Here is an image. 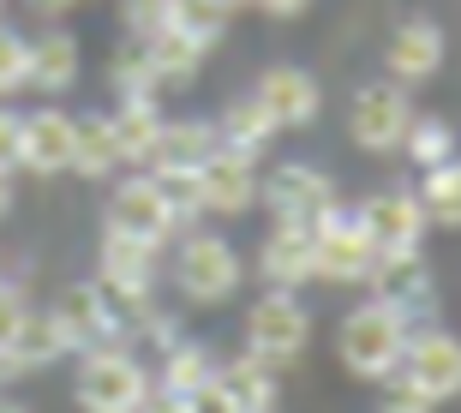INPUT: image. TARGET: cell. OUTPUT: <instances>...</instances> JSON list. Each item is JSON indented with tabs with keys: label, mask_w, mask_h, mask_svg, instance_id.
<instances>
[{
	"label": "cell",
	"mask_w": 461,
	"mask_h": 413,
	"mask_svg": "<svg viewBox=\"0 0 461 413\" xmlns=\"http://www.w3.org/2000/svg\"><path fill=\"white\" fill-rule=\"evenodd\" d=\"M85 72V54H78V36L72 31H42L31 42V85L42 96H67Z\"/></svg>",
	"instance_id": "ffe728a7"
},
{
	"label": "cell",
	"mask_w": 461,
	"mask_h": 413,
	"mask_svg": "<svg viewBox=\"0 0 461 413\" xmlns=\"http://www.w3.org/2000/svg\"><path fill=\"white\" fill-rule=\"evenodd\" d=\"M402 347H408V324H402L390 306H377V300L354 306L342 318V329H336V354H342V365L354 372V378H366V383L390 378L395 365H402Z\"/></svg>",
	"instance_id": "6da1fadb"
},
{
	"label": "cell",
	"mask_w": 461,
	"mask_h": 413,
	"mask_svg": "<svg viewBox=\"0 0 461 413\" xmlns=\"http://www.w3.org/2000/svg\"><path fill=\"white\" fill-rule=\"evenodd\" d=\"M240 252L222 234H186L174 252V288L186 293L192 306H222L228 293L240 288Z\"/></svg>",
	"instance_id": "5b68a950"
},
{
	"label": "cell",
	"mask_w": 461,
	"mask_h": 413,
	"mask_svg": "<svg viewBox=\"0 0 461 413\" xmlns=\"http://www.w3.org/2000/svg\"><path fill=\"white\" fill-rule=\"evenodd\" d=\"M210 378H216V354H210L204 342H174L168 354H162V378H156V390L192 396V390H204Z\"/></svg>",
	"instance_id": "484cf974"
},
{
	"label": "cell",
	"mask_w": 461,
	"mask_h": 413,
	"mask_svg": "<svg viewBox=\"0 0 461 413\" xmlns=\"http://www.w3.org/2000/svg\"><path fill=\"white\" fill-rule=\"evenodd\" d=\"M420 210H426L431 228H461V162L456 156L438 162V168H426V180H420Z\"/></svg>",
	"instance_id": "4316f807"
},
{
	"label": "cell",
	"mask_w": 461,
	"mask_h": 413,
	"mask_svg": "<svg viewBox=\"0 0 461 413\" xmlns=\"http://www.w3.org/2000/svg\"><path fill=\"white\" fill-rule=\"evenodd\" d=\"M114 168H126V156H120V144H114L108 114H85L78 132H72V174H85V180H108Z\"/></svg>",
	"instance_id": "7402d4cb"
},
{
	"label": "cell",
	"mask_w": 461,
	"mask_h": 413,
	"mask_svg": "<svg viewBox=\"0 0 461 413\" xmlns=\"http://www.w3.org/2000/svg\"><path fill=\"white\" fill-rule=\"evenodd\" d=\"M0 6H6V0H0Z\"/></svg>",
	"instance_id": "7bdbcfd3"
},
{
	"label": "cell",
	"mask_w": 461,
	"mask_h": 413,
	"mask_svg": "<svg viewBox=\"0 0 461 413\" xmlns=\"http://www.w3.org/2000/svg\"><path fill=\"white\" fill-rule=\"evenodd\" d=\"M306 342H312V311L294 300V288H270L252 311H246V347L264 354V360L294 365L300 354H306Z\"/></svg>",
	"instance_id": "52a82bcc"
},
{
	"label": "cell",
	"mask_w": 461,
	"mask_h": 413,
	"mask_svg": "<svg viewBox=\"0 0 461 413\" xmlns=\"http://www.w3.org/2000/svg\"><path fill=\"white\" fill-rule=\"evenodd\" d=\"M24 6H31V13H42V18H60L72 0H24Z\"/></svg>",
	"instance_id": "74e56055"
},
{
	"label": "cell",
	"mask_w": 461,
	"mask_h": 413,
	"mask_svg": "<svg viewBox=\"0 0 461 413\" xmlns=\"http://www.w3.org/2000/svg\"><path fill=\"white\" fill-rule=\"evenodd\" d=\"M258 204L270 210V222H318L336 204V180L312 162H282L276 174H258Z\"/></svg>",
	"instance_id": "ba28073f"
},
{
	"label": "cell",
	"mask_w": 461,
	"mask_h": 413,
	"mask_svg": "<svg viewBox=\"0 0 461 413\" xmlns=\"http://www.w3.org/2000/svg\"><path fill=\"white\" fill-rule=\"evenodd\" d=\"M408 121H413L408 85H395V78H384V85H359L354 108H348V138H354L366 156H395Z\"/></svg>",
	"instance_id": "8992f818"
},
{
	"label": "cell",
	"mask_w": 461,
	"mask_h": 413,
	"mask_svg": "<svg viewBox=\"0 0 461 413\" xmlns=\"http://www.w3.org/2000/svg\"><path fill=\"white\" fill-rule=\"evenodd\" d=\"M144 54H150L156 85H162V90H186L192 78H198V60H204V49H198V42H186L180 31L150 36V42H144Z\"/></svg>",
	"instance_id": "d4e9b609"
},
{
	"label": "cell",
	"mask_w": 461,
	"mask_h": 413,
	"mask_svg": "<svg viewBox=\"0 0 461 413\" xmlns=\"http://www.w3.org/2000/svg\"><path fill=\"white\" fill-rule=\"evenodd\" d=\"M72 132H78V121L60 108L24 114V174H36V180L72 174Z\"/></svg>",
	"instance_id": "e0dca14e"
},
{
	"label": "cell",
	"mask_w": 461,
	"mask_h": 413,
	"mask_svg": "<svg viewBox=\"0 0 461 413\" xmlns=\"http://www.w3.org/2000/svg\"><path fill=\"white\" fill-rule=\"evenodd\" d=\"M402 150H408L413 168H438V162L456 156V126L438 121V114H413L408 132H402Z\"/></svg>",
	"instance_id": "83f0119b"
},
{
	"label": "cell",
	"mask_w": 461,
	"mask_h": 413,
	"mask_svg": "<svg viewBox=\"0 0 461 413\" xmlns=\"http://www.w3.org/2000/svg\"><path fill=\"white\" fill-rule=\"evenodd\" d=\"M216 150H222L216 121H162L150 156H144V168H150L156 180H192Z\"/></svg>",
	"instance_id": "5bb4252c"
},
{
	"label": "cell",
	"mask_w": 461,
	"mask_h": 413,
	"mask_svg": "<svg viewBox=\"0 0 461 413\" xmlns=\"http://www.w3.org/2000/svg\"><path fill=\"white\" fill-rule=\"evenodd\" d=\"M138 413H186V396H168V390H150Z\"/></svg>",
	"instance_id": "8d00e7d4"
},
{
	"label": "cell",
	"mask_w": 461,
	"mask_h": 413,
	"mask_svg": "<svg viewBox=\"0 0 461 413\" xmlns=\"http://www.w3.org/2000/svg\"><path fill=\"white\" fill-rule=\"evenodd\" d=\"M0 413H24V408H13V401H0Z\"/></svg>",
	"instance_id": "60d3db41"
},
{
	"label": "cell",
	"mask_w": 461,
	"mask_h": 413,
	"mask_svg": "<svg viewBox=\"0 0 461 413\" xmlns=\"http://www.w3.org/2000/svg\"><path fill=\"white\" fill-rule=\"evenodd\" d=\"M31 90V36H18L0 24V103Z\"/></svg>",
	"instance_id": "4dcf8cb0"
},
{
	"label": "cell",
	"mask_w": 461,
	"mask_h": 413,
	"mask_svg": "<svg viewBox=\"0 0 461 413\" xmlns=\"http://www.w3.org/2000/svg\"><path fill=\"white\" fill-rule=\"evenodd\" d=\"M377 252L372 234L359 222V210L330 204L318 222H312V282H330V288H359L372 275Z\"/></svg>",
	"instance_id": "7a4b0ae2"
},
{
	"label": "cell",
	"mask_w": 461,
	"mask_h": 413,
	"mask_svg": "<svg viewBox=\"0 0 461 413\" xmlns=\"http://www.w3.org/2000/svg\"><path fill=\"white\" fill-rule=\"evenodd\" d=\"M60 354H67V336L54 329V318L49 311H31L24 329H18V342H13V360L24 365V372H36V365H54Z\"/></svg>",
	"instance_id": "f1b7e54d"
},
{
	"label": "cell",
	"mask_w": 461,
	"mask_h": 413,
	"mask_svg": "<svg viewBox=\"0 0 461 413\" xmlns=\"http://www.w3.org/2000/svg\"><path fill=\"white\" fill-rule=\"evenodd\" d=\"M168 6L174 0H120V24L132 42H150V36L168 31Z\"/></svg>",
	"instance_id": "1f68e13d"
},
{
	"label": "cell",
	"mask_w": 461,
	"mask_h": 413,
	"mask_svg": "<svg viewBox=\"0 0 461 413\" xmlns=\"http://www.w3.org/2000/svg\"><path fill=\"white\" fill-rule=\"evenodd\" d=\"M366 282H372L377 306H390L408 329H420V318L438 306V288H431V270H426L420 252H390V258H377Z\"/></svg>",
	"instance_id": "8fae6325"
},
{
	"label": "cell",
	"mask_w": 461,
	"mask_h": 413,
	"mask_svg": "<svg viewBox=\"0 0 461 413\" xmlns=\"http://www.w3.org/2000/svg\"><path fill=\"white\" fill-rule=\"evenodd\" d=\"M276 132H282V126H276V114L258 103V96H234V103L216 114V138L240 156H264L276 144Z\"/></svg>",
	"instance_id": "44dd1931"
},
{
	"label": "cell",
	"mask_w": 461,
	"mask_h": 413,
	"mask_svg": "<svg viewBox=\"0 0 461 413\" xmlns=\"http://www.w3.org/2000/svg\"><path fill=\"white\" fill-rule=\"evenodd\" d=\"M186 413H240V401L222 390V378H210L204 390H192V396H186Z\"/></svg>",
	"instance_id": "e575fe53"
},
{
	"label": "cell",
	"mask_w": 461,
	"mask_h": 413,
	"mask_svg": "<svg viewBox=\"0 0 461 413\" xmlns=\"http://www.w3.org/2000/svg\"><path fill=\"white\" fill-rule=\"evenodd\" d=\"M72 390H78V408L85 413H138L156 383L126 347H90Z\"/></svg>",
	"instance_id": "3957f363"
},
{
	"label": "cell",
	"mask_w": 461,
	"mask_h": 413,
	"mask_svg": "<svg viewBox=\"0 0 461 413\" xmlns=\"http://www.w3.org/2000/svg\"><path fill=\"white\" fill-rule=\"evenodd\" d=\"M252 96L276 114V126H282V132L312 126V121H318V108H324V90H318V78H312L306 67H270L264 78H258Z\"/></svg>",
	"instance_id": "9a60e30c"
},
{
	"label": "cell",
	"mask_w": 461,
	"mask_h": 413,
	"mask_svg": "<svg viewBox=\"0 0 461 413\" xmlns=\"http://www.w3.org/2000/svg\"><path fill=\"white\" fill-rule=\"evenodd\" d=\"M258 275L270 288H306L312 282V222H270L258 246Z\"/></svg>",
	"instance_id": "ac0fdd59"
},
{
	"label": "cell",
	"mask_w": 461,
	"mask_h": 413,
	"mask_svg": "<svg viewBox=\"0 0 461 413\" xmlns=\"http://www.w3.org/2000/svg\"><path fill=\"white\" fill-rule=\"evenodd\" d=\"M384 67H390L395 85H426V78H438V67H444V31L431 18H402L390 49H384Z\"/></svg>",
	"instance_id": "2e32d148"
},
{
	"label": "cell",
	"mask_w": 461,
	"mask_h": 413,
	"mask_svg": "<svg viewBox=\"0 0 461 413\" xmlns=\"http://www.w3.org/2000/svg\"><path fill=\"white\" fill-rule=\"evenodd\" d=\"M156 252H162V246L126 240V234H103L96 282L114 293L120 306H150V293H156Z\"/></svg>",
	"instance_id": "4fadbf2b"
},
{
	"label": "cell",
	"mask_w": 461,
	"mask_h": 413,
	"mask_svg": "<svg viewBox=\"0 0 461 413\" xmlns=\"http://www.w3.org/2000/svg\"><path fill=\"white\" fill-rule=\"evenodd\" d=\"M359 222H366V234H372V252L377 258H390V252H420V240H426V210H420V192L408 186H384L372 192L366 204H359Z\"/></svg>",
	"instance_id": "30bf717a"
},
{
	"label": "cell",
	"mask_w": 461,
	"mask_h": 413,
	"mask_svg": "<svg viewBox=\"0 0 461 413\" xmlns=\"http://www.w3.org/2000/svg\"><path fill=\"white\" fill-rule=\"evenodd\" d=\"M13 378H24V365H18L13 354H0V383H13Z\"/></svg>",
	"instance_id": "ab89813d"
},
{
	"label": "cell",
	"mask_w": 461,
	"mask_h": 413,
	"mask_svg": "<svg viewBox=\"0 0 461 413\" xmlns=\"http://www.w3.org/2000/svg\"><path fill=\"white\" fill-rule=\"evenodd\" d=\"M395 372L426 401H456L461 396V342L449 329H408V347H402Z\"/></svg>",
	"instance_id": "9c48e42d"
},
{
	"label": "cell",
	"mask_w": 461,
	"mask_h": 413,
	"mask_svg": "<svg viewBox=\"0 0 461 413\" xmlns=\"http://www.w3.org/2000/svg\"><path fill=\"white\" fill-rule=\"evenodd\" d=\"M252 6H258L264 18H300V13L312 6V0H252Z\"/></svg>",
	"instance_id": "d590c367"
},
{
	"label": "cell",
	"mask_w": 461,
	"mask_h": 413,
	"mask_svg": "<svg viewBox=\"0 0 461 413\" xmlns=\"http://www.w3.org/2000/svg\"><path fill=\"white\" fill-rule=\"evenodd\" d=\"M108 126H114L120 156H126V162H144L150 144H156V132H162V108H156V96H126V103H114Z\"/></svg>",
	"instance_id": "603a6c76"
},
{
	"label": "cell",
	"mask_w": 461,
	"mask_h": 413,
	"mask_svg": "<svg viewBox=\"0 0 461 413\" xmlns=\"http://www.w3.org/2000/svg\"><path fill=\"white\" fill-rule=\"evenodd\" d=\"M282 365L264 360V354H240V360L216 365V378H222V390L240 401V413H276V401H282V378H276Z\"/></svg>",
	"instance_id": "d6986e66"
},
{
	"label": "cell",
	"mask_w": 461,
	"mask_h": 413,
	"mask_svg": "<svg viewBox=\"0 0 461 413\" xmlns=\"http://www.w3.org/2000/svg\"><path fill=\"white\" fill-rule=\"evenodd\" d=\"M24 168V114L0 108V174H18Z\"/></svg>",
	"instance_id": "d6a6232c"
},
{
	"label": "cell",
	"mask_w": 461,
	"mask_h": 413,
	"mask_svg": "<svg viewBox=\"0 0 461 413\" xmlns=\"http://www.w3.org/2000/svg\"><path fill=\"white\" fill-rule=\"evenodd\" d=\"M384 383H390V396H384V413H431V408H438V401H426L408 378H395V372H390Z\"/></svg>",
	"instance_id": "836d02e7"
},
{
	"label": "cell",
	"mask_w": 461,
	"mask_h": 413,
	"mask_svg": "<svg viewBox=\"0 0 461 413\" xmlns=\"http://www.w3.org/2000/svg\"><path fill=\"white\" fill-rule=\"evenodd\" d=\"M228 24H234V6H228V0H174L168 6V31H180L204 54L228 36Z\"/></svg>",
	"instance_id": "cb8c5ba5"
},
{
	"label": "cell",
	"mask_w": 461,
	"mask_h": 413,
	"mask_svg": "<svg viewBox=\"0 0 461 413\" xmlns=\"http://www.w3.org/2000/svg\"><path fill=\"white\" fill-rule=\"evenodd\" d=\"M228 6H252V0H228Z\"/></svg>",
	"instance_id": "b9f144b4"
},
{
	"label": "cell",
	"mask_w": 461,
	"mask_h": 413,
	"mask_svg": "<svg viewBox=\"0 0 461 413\" xmlns=\"http://www.w3.org/2000/svg\"><path fill=\"white\" fill-rule=\"evenodd\" d=\"M103 222H108V234H126V240H144V246H168L174 240V198L144 168V174H132V180H120L108 192Z\"/></svg>",
	"instance_id": "277c9868"
},
{
	"label": "cell",
	"mask_w": 461,
	"mask_h": 413,
	"mask_svg": "<svg viewBox=\"0 0 461 413\" xmlns=\"http://www.w3.org/2000/svg\"><path fill=\"white\" fill-rule=\"evenodd\" d=\"M13 216V174H0V222Z\"/></svg>",
	"instance_id": "f35d334b"
},
{
	"label": "cell",
	"mask_w": 461,
	"mask_h": 413,
	"mask_svg": "<svg viewBox=\"0 0 461 413\" xmlns=\"http://www.w3.org/2000/svg\"><path fill=\"white\" fill-rule=\"evenodd\" d=\"M192 192H198L204 216H246L258 204V156H240L222 144L204 168L192 174Z\"/></svg>",
	"instance_id": "7c38bea8"
},
{
	"label": "cell",
	"mask_w": 461,
	"mask_h": 413,
	"mask_svg": "<svg viewBox=\"0 0 461 413\" xmlns=\"http://www.w3.org/2000/svg\"><path fill=\"white\" fill-rule=\"evenodd\" d=\"M108 85H114V103H126V96H162V85H156V67H150V54H144V42H126V49L114 54V67H108Z\"/></svg>",
	"instance_id": "f546056e"
}]
</instances>
